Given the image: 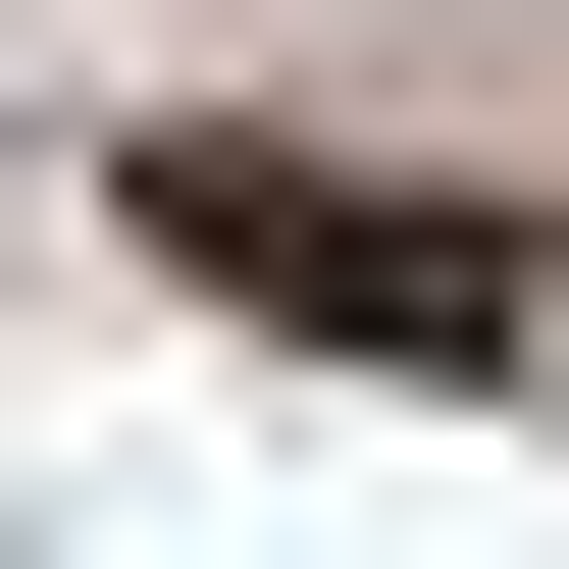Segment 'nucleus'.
<instances>
[{
    "instance_id": "f257e3e1",
    "label": "nucleus",
    "mask_w": 569,
    "mask_h": 569,
    "mask_svg": "<svg viewBox=\"0 0 569 569\" xmlns=\"http://www.w3.org/2000/svg\"><path fill=\"white\" fill-rule=\"evenodd\" d=\"M104 208H156V311H259V362H466V415L569 362V208H466V156H311V104H156Z\"/></svg>"
}]
</instances>
